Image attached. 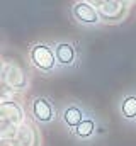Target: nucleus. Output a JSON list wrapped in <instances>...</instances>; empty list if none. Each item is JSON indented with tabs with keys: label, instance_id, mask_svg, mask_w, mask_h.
<instances>
[{
	"label": "nucleus",
	"instance_id": "obj_1",
	"mask_svg": "<svg viewBox=\"0 0 136 146\" xmlns=\"http://www.w3.org/2000/svg\"><path fill=\"white\" fill-rule=\"evenodd\" d=\"M29 58L31 63L41 72H51L55 68V63H58L55 51L46 44H34L29 51Z\"/></svg>",
	"mask_w": 136,
	"mask_h": 146
},
{
	"label": "nucleus",
	"instance_id": "obj_2",
	"mask_svg": "<svg viewBox=\"0 0 136 146\" xmlns=\"http://www.w3.org/2000/svg\"><path fill=\"white\" fill-rule=\"evenodd\" d=\"M0 121H2V131L10 127H17L24 121V112L19 104L15 102H2L0 104Z\"/></svg>",
	"mask_w": 136,
	"mask_h": 146
},
{
	"label": "nucleus",
	"instance_id": "obj_3",
	"mask_svg": "<svg viewBox=\"0 0 136 146\" xmlns=\"http://www.w3.org/2000/svg\"><path fill=\"white\" fill-rule=\"evenodd\" d=\"M71 12H73V17L82 24H97L101 21L97 9L89 2H77L73 5Z\"/></svg>",
	"mask_w": 136,
	"mask_h": 146
},
{
	"label": "nucleus",
	"instance_id": "obj_4",
	"mask_svg": "<svg viewBox=\"0 0 136 146\" xmlns=\"http://www.w3.org/2000/svg\"><path fill=\"white\" fill-rule=\"evenodd\" d=\"M126 3L121 2H101L97 5V12L104 21H121L126 15Z\"/></svg>",
	"mask_w": 136,
	"mask_h": 146
},
{
	"label": "nucleus",
	"instance_id": "obj_5",
	"mask_svg": "<svg viewBox=\"0 0 136 146\" xmlns=\"http://www.w3.org/2000/svg\"><path fill=\"white\" fill-rule=\"evenodd\" d=\"M2 78L12 88H24L27 85V76L17 65H9V66L5 65L3 72H2Z\"/></svg>",
	"mask_w": 136,
	"mask_h": 146
},
{
	"label": "nucleus",
	"instance_id": "obj_6",
	"mask_svg": "<svg viewBox=\"0 0 136 146\" xmlns=\"http://www.w3.org/2000/svg\"><path fill=\"white\" fill-rule=\"evenodd\" d=\"M31 112H33V115L39 121V122H49V121L55 117V112H53V107H51L49 100L44 99V97L34 99Z\"/></svg>",
	"mask_w": 136,
	"mask_h": 146
},
{
	"label": "nucleus",
	"instance_id": "obj_7",
	"mask_svg": "<svg viewBox=\"0 0 136 146\" xmlns=\"http://www.w3.org/2000/svg\"><path fill=\"white\" fill-rule=\"evenodd\" d=\"M55 56L56 61L63 66H71L75 61V48L70 42H60L55 46Z\"/></svg>",
	"mask_w": 136,
	"mask_h": 146
},
{
	"label": "nucleus",
	"instance_id": "obj_8",
	"mask_svg": "<svg viewBox=\"0 0 136 146\" xmlns=\"http://www.w3.org/2000/svg\"><path fill=\"white\" fill-rule=\"evenodd\" d=\"M17 141L21 146H39V134H37L36 127L31 124L21 126L19 134H17Z\"/></svg>",
	"mask_w": 136,
	"mask_h": 146
},
{
	"label": "nucleus",
	"instance_id": "obj_9",
	"mask_svg": "<svg viewBox=\"0 0 136 146\" xmlns=\"http://www.w3.org/2000/svg\"><path fill=\"white\" fill-rule=\"evenodd\" d=\"M63 122L68 127L77 129L82 122H83V110L78 106H68L67 109L63 110Z\"/></svg>",
	"mask_w": 136,
	"mask_h": 146
},
{
	"label": "nucleus",
	"instance_id": "obj_10",
	"mask_svg": "<svg viewBox=\"0 0 136 146\" xmlns=\"http://www.w3.org/2000/svg\"><path fill=\"white\" fill-rule=\"evenodd\" d=\"M121 112L126 119H135L136 117V95H128L123 104H121Z\"/></svg>",
	"mask_w": 136,
	"mask_h": 146
},
{
	"label": "nucleus",
	"instance_id": "obj_11",
	"mask_svg": "<svg viewBox=\"0 0 136 146\" xmlns=\"http://www.w3.org/2000/svg\"><path fill=\"white\" fill-rule=\"evenodd\" d=\"M94 131H95V122H94L92 119H83V122L75 129V134H77L78 138L85 139V138H90V136L94 134Z\"/></svg>",
	"mask_w": 136,
	"mask_h": 146
}]
</instances>
